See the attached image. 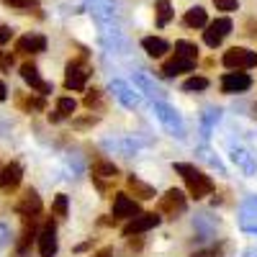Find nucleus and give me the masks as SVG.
<instances>
[{
	"mask_svg": "<svg viewBox=\"0 0 257 257\" xmlns=\"http://www.w3.org/2000/svg\"><path fill=\"white\" fill-rule=\"evenodd\" d=\"M175 173L185 180L188 193H190V196L196 198V201H201V198H206V196H211V193H213V183H211V178H208V175H203L196 165L175 162Z\"/></svg>",
	"mask_w": 257,
	"mask_h": 257,
	"instance_id": "f257e3e1",
	"label": "nucleus"
},
{
	"mask_svg": "<svg viewBox=\"0 0 257 257\" xmlns=\"http://www.w3.org/2000/svg\"><path fill=\"white\" fill-rule=\"evenodd\" d=\"M221 62L229 70H249V67H257V52H249L244 47H231Z\"/></svg>",
	"mask_w": 257,
	"mask_h": 257,
	"instance_id": "f03ea898",
	"label": "nucleus"
},
{
	"mask_svg": "<svg viewBox=\"0 0 257 257\" xmlns=\"http://www.w3.org/2000/svg\"><path fill=\"white\" fill-rule=\"evenodd\" d=\"M234 24H231V18H216V21H211V24H206V31H203V41L211 47V49H216L221 41L231 34Z\"/></svg>",
	"mask_w": 257,
	"mask_h": 257,
	"instance_id": "7ed1b4c3",
	"label": "nucleus"
},
{
	"mask_svg": "<svg viewBox=\"0 0 257 257\" xmlns=\"http://www.w3.org/2000/svg\"><path fill=\"white\" fill-rule=\"evenodd\" d=\"M160 221H162L160 213H155V211H152V213H142V211H139L137 216H132V221L123 226V237H139V234L155 229Z\"/></svg>",
	"mask_w": 257,
	"mask_h": 257,
	"instance_id": "20e7f679",
	"label": "nucleus"
},
{
	"mask_svg": "<svg viewBox=\"0 0 257 257\" xmlns=\"http://www.w3.org/2000/svg\"><path fill=\"white\" fill-rule=\"evenodd\" d=\"M88 77H90V70L85 62H70L67 64V72H64V85H67V90H85V85H88Z\"/></svg>",
	"mask_w": 257,
	"mask_h": 257,
	"instance_id": "39448f33",
	"label": "nucleus"
},
{
	"mask_svg": "<svg viewBox=\"0 0 257 257\" xmlns=\"http://www.w3.org/2000/svg\"><path fill=\"white\" fill-rule=\"evenodd\" d=\"M157 211L165 213V216H178V213H183V211H185V196H183V190L170 188L165 196L160 198Z\"/></svg>",
	"mask_w": 257,
	"mask_h": 257,
	"instance_id": "423d86ee",
	"label": "nucleus"
},
{
	"mask_svg": "<svg viewBox=\"0 0 257 257\" xmlns=\"http://www.w3.org/2000/svg\"><path fill=\"white\" fill-rule=\"evenodd\" d=\"M21 77H24V82L31 85V90H36L39 95L52 93V82H47L44 77L39 75V70H36L34 62H24V64H21Z\"/></svg>",
	"mask_w": 257,
	"mask_h": 257,
	"instance_id": "0eeeda50",
	"label": "nucleus"
},
{
	"mask_svg": "<svg viewBox=\"0 0 257 257\" xmlns=\"http://www.w3.org/2000/svg\"><path fill=\"white\" fill-rule=\"evenodd\" d=\"M36 239H39V252H41V257H54V254H57V249H59L54 221H47L44 226H41V229H39V234H36Z\"/></svg>",
	"mask_w": 257,
	"mask_h": 257,
	"instance_id": "6e6552de",
	"label": "nucleus"
},
{
	"mask_svg": "<svg viewBox=\"0 0 257 257\" xmlns=\"http://www.w3.org/2000/svg\"><path fill=\"white\" fill-rule=\"evenodd\" d=\"M252 88V77L244 70H231L221 77V90L224 93H244Z\"/></svg>",
	"mask_w": 257,
	"mask_h": 257,
	"instance_id": "1a4fd4ad",
	"label": "nucleus"
},
{
	"mask_svg": "<svg viewBox=\"0 0 257 257\" xmlns=\"http://www.w3.org/2000/svg\"><path fill=\"white\" fill-rule=\"evenodd\" d=\"M196 62H198V59L175 52L173 59H167V62L162 64V75H165V77H175V75H183V72H193V70H196Z\"/></svg>",
	"mask_w": 257,
	"mask_h": 257,
	"instance_id": "9d476101",
	"label": "nucleus"
},
{
	"mask_svg": "<svg viewBox=\"0 0 257 257\" xmlns=\"http://www.w3.org/2000/svg\"><path fill=\"white\" fill-rule=\"evenodd\" d=\"M21 180H24V167H21L18 162H8L3 170H0V190L3 193H11L21 185Z\"/></svg>",
	"mask_w": 257,
	"mask_h": 257,
	"instance_id": "9b49d317",
	"label": "nucleus"
},
{
	"mask_svg": "<svg viewBox=\"0 0 257 257\" xmlns=\"http://www.w3.org/2000/svg\"><path fill=\"white\" fill-rule=\"evenodd\" d=\"M16 213H21V216H39V213H41V198H39V193L29 188L24 196L18 198Z\"/></svg>",
	"mask_w": 257,
	"mask_h": 257,
	"instance_id": "f8f14e48",
	"label": "nucleus"
},
{
	"mask_svg": "<svg viewBox=\"0 0 257 257\" xmlns=\"http://www.w3.org/2000/svg\"><path fill=\"white\" fill-rule=\"evenodd\" d=\"M44 49H47V39L41 34H26V36L16 39V52L18 54H39Z\"/></svg>",
	"mask_w": 257,
	"mask_h": 257,
	"instance_id": "ddd939ff",
	"label": "nucleus"
},
{
	"mask_svg": "<svg viewBox=\"0 0 257 257\" xmlns=\"http://www.w3.org/2000/svg\"><path fill=\"white\" fill-rule=\"evenodd\" d=\"M142 208L134 198H128L126 193H116V198H113V216L116 219H132L137 216Z\"/></svg>",
	"mask_w": 257,
	"mask_h": 257,
	"instance_id": "4468645a",
	"label": "nucleus"
},
{
	"mask_svg": "<svg viewBox=\"0 0 257 257\" xmlns=\"http://www.w3.org/2000/svg\"><path fill=\"white\" fill-rule=\"evenodd\" d=\"M16 105L31 113V111H44V108H47V100H44V95H26V93H18V95H16Z\"/></svg>",
	"mask_w": 257,
	"mask_h": 257,
	"instance_id": "2eb2a0df",
	"label": "nucleus"
},
{
	"mask_svg": "<svg viewBox=\"0 0 257 257\" xmlns=\"http://www.w3.org/2000/svg\"><path fill=\"white\" fill-rule=\"evenodd\" d=\"M142 47H144V52L149 54V57H165V52H170V44L165 39H160V36H147L144 41H142Z\"/></svg>",
	"mask_w": 257,
	"mask_h": 257,
	"instance_id": "dca6fc26",
	"label": "nucleus"
},
{
	"mask_svg": "<svg viewBox=\"0 0 257 257\" xmlns=\"http://www.w3.org/2000/svg\"><path fill=\"white\" fill-rule=\"evenodd\" d=\"M183 24H185L188 29H203V26L208 24V16H206V11H203L201 6H196V8L185 11V16H183Z\"/></svg>",
	"mask_w": 257,
	"mask_h": 257,
	"instance_id": "f3484780",
	"label": "nucleus"
},
{
	"mask_svg": "<svg viewBox=\"0 0 257 257\" xmlns=\"http://www.w3.org/2000/svg\"><path fill=\"white\" fill-rule=\"evenodd\" d=\"M75 108H77V103H75L72 98H59V100H57V111L49 113V118H52L54 123L62 121V118H70V116L75 113Z\"/></svg>",
	"mask_w": 257,
	"mask_h": 257,
	"instance_id": "a211bd4d",
	"label": "nucleus"
},
{
	"mask_svg": "<svg viewBox=\"0 0 257 257\" xmlns=\"http://www.w3.org/2000/svg\"><path fill=\"white\" fill-rule=\"evenodd\" d=\"M90 173H93V178H111V180H116L118 170H116V165H113V162L95 160V162H93V167H90Z\"/></svg>",
	"mask_w": 257,
	"mask_h": 257,
	"instance_id": "6ab92c4d",
	"label": "nucleus"
},
{
	"mask_svg": "<svg viewBox=\"0 0 257 257\" xmlns=\"http://www.w3.org/2000/svg\"><path fill=\"white\" fill-rule=\"evenodd\" d=\"M128 190L134 193V196H139L142 201H149V198H155V188L152 185H147V183H142V180H137V178H128Z\"/></svg>",
	"mask_w": 257,
	"mask_h": 257,
	"instance_id": "aec40b11",
	"label": "nucleus"
},
{
	"mask_svg": "<svg viewBox=\"0 0 257 257\" xmlns=\"http://www.w3.org/2000/svg\"><path fill=\"white\" fill-rule=\"evenodd\" d=\"M155 8H157V26H167L173 21V6H170V0H157Z\"/></svg>",
	"mask_w": 257,
	"mask_h": 257,
	"instance_id": "412c9836",
	"label": "nucleus"
},
{
	"mask_svg": "<svg viewBox=\"0 0 257 257\" xmlns=\"http://www.w3.org/2000/svg\"><path fill=\"white\" fill-rule=\"evenodd\" d=\"M52 216H57V219L67 216V196H64V193H59V196L54 198V203H52Z\"/></svg>",
	"mask_w": 257,
	"mask_h": 257,
	"instance_id": "4be33fe9",
	"label": "nucleus"
},
{
	"mask_svg": "<svg viewBox=\"0 0 257 257\" xmlns=\"http://www.w3.org/2000/svg\"><path fill=\"white\" fill-rule=\"evenodd\" d=\"M3 6H11L16 11H36L39 8V0H0Z\"/></svg>",
	"mask_w": 257,
	"mask_h": 257,
	"instance_id": "5701e85b",
	"label": "nucleus"
},
{
	"mask_svg": "<svg viewBox=\"0 0 257 257\" xmlns=\"http://www.w3.org/2000/svg\"><path fill=\"white\" fill-rule=\"evenodd\" d=\"M175 52H180V54H185V57H193V59H198V47L193 44V41H185V39L175 41Z\"/></svg>",
	"mask_w": 257,
	"mask_h": 257,
	"instance_id": "b1692460",
	"label": "nucleus"
},
{
	"mask_svg": "<svg viewBox=\"0 0 257 257\" xmlns=\"http://www.w3.org/2000/svg\"><path fill=\"white\" fill-rule=\"evenodd\" d=\"M208 88V77H190L183 82V90H206Z\"/></svg>",
	"mask_w": 257,
	"mask_h": 257,
	"instance_id": "393cba45",
	"label": "nucleus"
},
{
	"mask_svg": "<svg viewBox=\"0 0 257 257\" xmlns=\"http://www.w3.org/2000/svg\"><path fill=\"white\" fill-rule=\"evenodd\" d=\"M213 6H216L219 11H237L239 8V0H213Z\"/></svg>",
	"mask_w": 257,
	"mask_h": 257,
	"instance_id": "a878e982",
	"label": "nucleus"
},
{
	"mask_svg": "<svg viewBox=\"0 0 257 257\" xmlns=\"http://www.w3.org/2000/svg\"><path fill=\"white\" fill-rule=\"evenodd\" d=\"M85 105H88V108H98L100 105V90H88V95H85Z\"/></svg>",
	"mask_w": 257,
	"mask_h": 257,
	"instance_id": "bb28decb",
	"label": "nucleus"
},
{
	"mask_svg": "<svg viewBox=\"0 0 257 257\" xmlns=\"http://www.w3.org/2000/svg\"><path fill=\"white\" fill-rule=\"evenodd\" d=\"M11 39H13V31H11V26L0 24V47H3V44H8Z\"/></svg>",
	"mask_w": 257,
	"mask_h": 257,
	"instance_id": "cd10ccee",
	"label": "nucleus"
},
{
	"mask_svg": "<svg viewBox=\"0 0 257 257\" xmlns=\"http://www.w3.org/2000/svg\"><path fill=\"white\" fill-rule=\"evenodd\" d=\"M0 67H3V70H11L13 67V54L11 52L6 54L3 49H0Z\"/></svg>",
	"mask_w": 257,
	"mask_h": 257,
	"instance_id": "c85d7f7f",
	"label": "nucleus"
},
{
	"mask_svg": "<svg viewBox=\"0 0 257 257\" xmlns=\"http://www.w3.org/2000/svg\"><path fill=\"white\" fill-rule=\"evenodd\" d=\"M90 123H98V118L90 116V118H77V121H75V126H90Z\"/></svg>",
	"mask_w": 257,
	"mask_h": 257,
	"instance_id": "c756f323",
	"label": "nucleus"
},
{
	"mask_svg": "<svg viewBox=\"0 0 257 257\" xmlns=\"http://www.w3.org/2000/svg\"><path fill=\"white\" fill-rule=\"evenodd\" d=\"M93 257H113V249H111V247H103V249H98Z\"/></svg>",
	"mask_w": 257,
	"mask_h": 257,
	"instance_id": "7c9ffc66",
	"label": "nucleus"
},
{
	"mask_svg": "<svg viewBox=\"0 0 257 257\" xmlns=\"http://www.w3.org/2000/svg\"><path fill=\"white\" fill-rule=\"evenodd\" d=\"M8 98V88H6V82L0 80V100H6Z\"/></svg>",
	"mask_w": 257,
	"mask_h": 257,
	"instance_id": "2f4dec72",
	"label": "nucleus"
}]
</instances>
